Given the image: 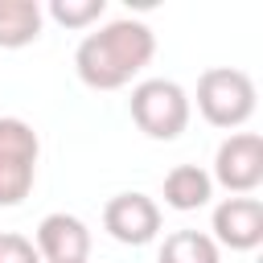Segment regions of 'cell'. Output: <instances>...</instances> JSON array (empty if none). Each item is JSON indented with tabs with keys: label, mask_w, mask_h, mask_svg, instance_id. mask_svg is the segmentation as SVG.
Segmentation results:
<instances>
[{
	"label": "cell",
	"mask_w": 263,
	"mask_h": 263,
	"mask_svg": "<svg viewBox=\"0 0 263 263\" xmlns=\"http://www.w3.org/2000/svg\"><path fill=\"white\" fill-rule=\"evenodd\" d=\"M152 53H156V33L144 21L123 16L78 41L74 70L90 90H119L152 62Z\"/></svg>",
	"instance_id": "6da1fadb"
},
{
	"label": "cell",
	"mask_w": 263,
	"mask_h": 263,
	"mask_svg": "<svg viewBox=\"0 0 263 263\" xmlns=\"http://www.w3.org/2000/svg\"><path fill=\"white\" fill-rule=\"evenodd\" d=\"M132 119L148 140H177L189 123V95L173 78H144L132 86Z\"/></svg>",
	"instance_id": "7a4b0ae2"
},
{
	"label": "cell",
	"mask_w": 263,
	"mask_h": 263,
	"mask_svg": "<svg viewBox=\"0 0 263 263\" xmlns=\"http://www.w3.org/2000/svg\"><path fill=\"white\" fill-rule=\"evenodd\" d=\"M37 156H41L37 132L16 115H0V205H21L33 193Z\"/></svg>",
	"instance_id": "3957f363"
},
{
	"label": "cell",
	"mask_w": 263,
	"mask_h": 263,
	"mask_svg": "<svg viewBox=\"0 0 263 263\" xmlns=\"http://www.w3.org/2000/svg\"><path fill=\"white\" fill-rule=\"evenodd\" d=\"M197 111L214 127H242L255 115V82L234 66H214L197 78Z\"/></svg>",
	"instance_id": "277c9868"
},
{
	"label": "cell",
	"mask_w": 263,
	"mask_h": 263,
	"mask_svg": "<svg viewBox=\"0 0 263 263\" xmlns=\"http://www.w3.org/2000/svg\"><path fill=\"white\" fill-rule=\"evenodd\" d=\"M222 189L230 193H251L263 185V140L255 132H234L230 140L218 144V156H214V177Z\"/></svg>",
	"instance_id": "5b68a950"
},
{
	"label": "cell",
	"mask_w": 263,
	"mask_h": 263,
	"mask_svg": "<svg viewBox=\"0 0 263 263\" xmlns=\"http://www.w3.org/2000/svg\"><path fill=\"white\" fill-rule=\"evenodd\" d=\"M103 230L123 247H148L160 234V205L148 193H115L103 205Z\"/></svg>",
	"instance_id": "8992f818"
},
{
	"label": "cell",
	"mask_w": 263,
	"mask_h": 263,
	"mask_svg": "<svg viewBox=\"0 0 263 263\" xmlns=\"http://www.w3.org/2000/svg\"><path fill=\"white\" fill-rule=\"evenodd\" d=\"M218 247L230 251H255L263 242V201L259 197H226L214 210V234Z\"/></svg>",
	"instance_id": "52a82bcc"
},
{
	"label": "cell",
	"mask_w": 263,
	"mask_h": 263,
	"mask_svg": "<svg viewBox=\"0 0 263 263\" xmlns=\"http://www.w3.org/2000/svg\"><path fill=\"white\" fill-rule=\"evenodd\" d=\"M37 255L41 263H86L90 255V230L74 214H45L37 222Z\"/></svg>",
	"instance_id": "ba28073f"
},
{
	"label": "cell",
	"mask_w": 263,
	"mask_h": 263,
	"mask_svg": "<svg viewBox=\"0 0 263 263\" xmlns=\"http://www.w3.org/2000/svg\"><path fill=\"white\" fill-rule=\"evenodd\" d=\"M210 197H214V181H210L205 168H197V164L168 168V177H164V205L185 214V210H201Z\"/></svg>",
	"instance_id": "9c48e42d"
},
{
	"label": "cell",
	"mask_w": 263,
	"mask_h": 263,
	"mask_svg": "<svg viewBox=\"0 0 263 263\" xmlns=\"http://www.w3.org/2000/svg\"><path fill=\"white\" fill-rule=\"evenodd\" d=\"M41 37L37 0H0V49H25Z\"/></svg>",
	"instance_id": "30bf717a"
},
{
	"label": "cell",
	"mask_w": 263,
	"mask_h": 263,
	"mask_svg": "<svg viewBox=\"0 0 263 263\" xmlns=\"http://www.w3.org/2000/svg\"><path fill=\"white\" fill-rule=\"evenodd\" d=\"M156 263H222V251L201 230H173L160 247Z\"/></svg>",
	"instance_id": "8fae6325"
},
{
	"label": "cell",
	"mask_w": 263,
	"mask_h": 263,
	"mask_svg": "<svg viewBox=\"0 0 263 263\" xmlns=\"http://www.w3.org/2000/svg\"><path fill=\"white\" fill-rule=\"evenodd\" d=\"M107 12V0H49V16L66 29H86Z\"/></svg>",
	"instance_id": "7c38bea8"
},
{
	"label": "cell",
	"mask_w": 263,
	"mask_h": 263,
	"mask_svg": "<svg viewBox=\"0 0 263 263\" xmlns=\"http://www.w3.org/2000/svg\"><path fill=\"white\" fill-rule=\"evenodd\" d=\"M0 263H41L37 247L25 238V234H0Z\"/></svg>",
	"instance_id": "4fadbf2b"
}]
</instances>
